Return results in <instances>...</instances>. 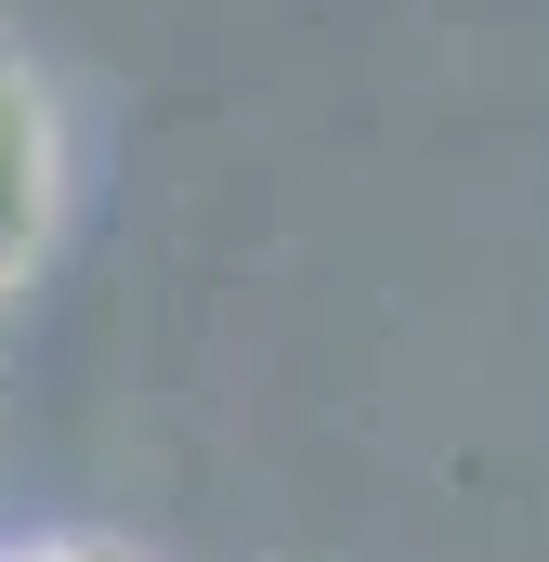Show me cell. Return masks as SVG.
I'll return each instance as SVG.
<instances>
[{"label": "cell", "mask_w": 549, "mask_h": 562, "mask_svg": "<svg viewBox=\"0 0 549 562\" xmlns=\"http://www.w3.org/2000/svg\"><path fill=\"white\" fill-rule=\"evenodd\" d=\"M0 562H132V550H105V537H40V550H0Z\"/></svg>", "instance_id": "obj_2"}, {"label": "cell", "mask_w": 549, "mask_h": 562, "mask_svg": "<svg viewBox=\"0 0 549 562\" xmlns=\"http://www.w3.org/2000/svg\"><path fill=\"white\" fill-rule=\"evenodd\" d=\"M40 223H53V105H40V79L0 53V288L40 262Z\"/></svg>", "instance_id": "obj_1"}]
</instances>
